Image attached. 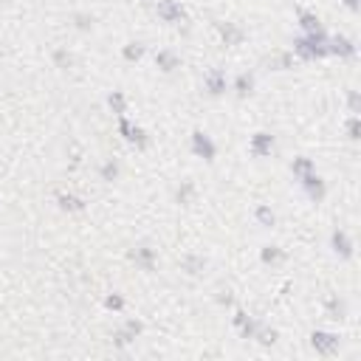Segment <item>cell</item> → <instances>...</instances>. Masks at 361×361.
Here are the masks:
<instances>
[{
    "label": "cell",
    "instance_id": "obj_1",
    "mask_svg": "<svg viewBox=\"0 0 361 361\" xmlns=\"http://www.w3.org/2000/svg\"><path fill=\"white\" fill-rule=\"evenodd\" d=\"M311 344H313V350H316V353L330 355V353H336V350H339V336L325 333V330H316V333H311Z\"/></svg>",
    "mask_w": 361,
    "mask_h": 361
},
{
    "label": "cell",
    "instance_id": "obj_2",
    "mask_svg": "<svg viewBox=\"0 0 361 361\" xmlns=\"http://www.w3.org/2000/svg\"><path fill=\"white\" fill-rule=\"evenodd\" d=\"M192 150H195V156L206 158V161H212L214 153H218V147L212 144V138H209L206 133H195L192 135Z\"/></svg>",
    "mask_w": 361,
    "mask_h": 361
},
{
    "label": "cell",
    "instance_id": "obj_3",
    "mask_svg": "<svg viewBox=\"0 0 361 361\" xmlns=\"http://www.w3.org/2000/svg\"><path fill=\"white\" fill-rule=\"evenodd\" d=\"M158 17L167 23H175L184 17V9L178 6V3H172V0H161V3H158Z\"/></svg>",
    "mask_w": 361,
    "mask_h": 361
},
{
    "label": "cell",
    "instance_id": "obj_4",
    "mask_svg": "<svg viewBox=\"0 0 361 361\" xmlns=\"http://www.w3.org/2000/svg\"><path fill=\"white\" fill-rule=\"evenodd\" d=\"M302 186L308 189V195H311L313 200H322V198H325V184H322V178H319V175H311V172H308V175H302Z\"/></svg>",
    "mask_w": 361,
    "mask_h": 361
},
{
    "label": "cell",
    "instance_id": "obj_5",
    "mask_svg": "<svg viewBox=\"0 0 361 361\" xmlns=\"http://www.w3.org/2000/svg\"><path fill=\"white\" fill-rule=\"evenodd\" d=\"M271 150H274V135L257 133L254 138H251V153H254V156H268Z\"/></svg>",
    "mask_w": 361,
    "mask_h": 361
},
{
    "label": "cell",
    "instance_id": "obj_6",
    "mask_svg": "<svg viewBox=\"0 0 361 361\" xmlns=\"http://www.w3.org/2000/svg\"><path fill=\"white\" fill-rule=\"evenodd\" d=\"M234 325L240 327V333H243V339H254V333H257V322L251 316H246L243 311H237V316H234Z\"/></svg>",
    "mask_w": 361,
    "mask_h": 361
},
{
    "label": "cell",
    "instance_id": "obj_7",
    "mask_svg": "<svg viewBox=\"0 0 361 361\" xmlns=\"http://www.w3.org/2000/svg\"><path fill=\"white\" fill-rule=\"evenodd\" d=\"M206 91L212 93V96H220V93L226 91V77L220 71H212L209 77H206Z\"/></svg>",
    "mask_w": 361,
    "mask_h": 361
},
{
    "label": "cell",
    "instance_id": "obj_8",
    "mask_svg": "<svg viewBox=\"0 0 361 361\" xmlns=\"http://www.w3.org/2000/svg\"><path fill=\"white\" fill-rule=\"evenodd\" d=\"M333 248H336V254H341V257H350V254H353V243H350V237H347L344 232H336V234H333Z\"/></svg>",
    "mask_w": 361,
    "mask_h": 361
},
{
    "label": "cell",
    "instance_id": "obj_9",
    "mask_svg": "<svg viewBox=\"0 0 361 361\" xmlns=\"http://www.w3.org/2000/svg\"><path fill=\"white\" fill-rule=\"evenodd\" d=\"M130 257H133L138 265H144V268H153V262H156V254H153V248H147V246H141V248H135V251H130Z\"/></svg>",
    "mask_w": 361,
    "mask_h": 361
},
{
    "label": "cell",
    "instance_id": "obj_10",
    "mask_svg": "<svg viewBox=\"0 0 361 361\" xmlns=\"http://www.w3.org/2000/svg\"><path fill=\"white\" fill-rule=\"evenodd\" d=\"M156 65L161 68V71L170 74V71H175V68H178V57H175V54H170V51H161V54L156 57Z\"/></svg>",
    "mask_w": 361,
    "mask_h": 361
},
{
    "label": "cell",
    "instance_id": "obj_11",
    "mask_svg": "<svg viewBox=\"0 0 361 361\" xmlns=\"http://www.w3.org/2000/svg\"><path fill=\"white\" fill-rule=\"evenodd\" d=\"M327 51H333V54H344V57H350V54H353V43H350V40H344V37H336V40H333L330 45H327Z\"/></svg>",
    "mask_w": 361,
    "mask_h": 361
},
{
    "label": "cell",
    "instance_id": "obj_12",
    "mask_svg": "<svg viewBox=\"0 0 361 361\" xmlns=\"http://www.w3.org/2000/svg\"><path fill=\"white\" fill-rule=\"evenodd\" d=\"M57 200H59V206H62L65 212H79V209H82V200H79L77 195H65V192H59Z\"/></svg>",
    "mask_w": 361,
    "mask_h": 361
},
{
    "label": "cell",
    "instance_id": "obj_13",
    "mask_svg": "<svg viewBox=\"0 0 361 361\" xmlns=\"http://www.w3.org/2000/svg\"><path fill=\"white\" fill-rule=\"evenodd\" d=\"M220 34H223V40H226V45H237L243 40V31L240 29H234V26H223V23H220Z\"/></svg>",
    "mask_w": 361,
    "mask_h": 361
},
{
    "label": "cell",
    "instance_id": "obj_14",
    "mask_svg": "<svg viewBox=\"0 0 361 361\" xmlns=\"http://www.w3.org/2000/svg\"><path fill=\"white\" fill-rule=\"evenodd\" d=\"M299 26H302L308 34H313V31H319V17L311 15V12H302V15H299Z\"/></svg>",
    "mask_w": 361,
    "mask_h": 361
},
{
    "label": "cell",
    "instance_id": "obj_15",
    "mask_svg": "<svg viewBox=\"0 0 361 361\" xmlns=\"http://www.w3.org/2000/svg\"><path fill=\"white\" fill-rule=\"evenodd\" d=\"M234 88H237V93H240V96H248V93H251V88H254V79L248 77V74H240V77H237V82H234Z\"/></svg>",
    "mask_w": 361,
    "mask_h": 361
},
{
    "label": "cell",
    "instance_id": "obj_16",
    "mask_svg": "<svg viewBox=\"0 0 361 361\" xmlns=\"http://www.w3.org/2000/svg\"><path fill=\"white\" fill-rule=\"evenodd\" d=\"M254 339H260V344H274V341H276V330H268V327H257Z\"/></svg>",
    "mask_w": 361,
    "mask_h": 361
},
{
    "label": "cell",
    "instance_id": "obj_17",
    "mask_svg": "<svg viewBox=\"0 0 361 361\" xmlns=\"http://www.w3.org/2000/svg\"><path fill=\"white\" fill-rule=\"evenodd\" d=\"M141 54H144L141 43H130L127 48H124V59H130V62H133V59H141Z\"/></svg>",
    "mask_w": 361,
    "mask_h": 361
},
{
    "label": "cell",
    "instance_id": "obj_18",
    "mask_svg": "<svg viewBox=\"0 0 361 361\" xmlns=\"http://www.w3.org/2000/svg\"><path fill=\"white\" fill-rule=\"evenodd\" d=\"M291 170L297 172V175H308V172L313 170V164L308 161V158H297V161L291 164Z\"/></svg>",
    "mask_w": 361,
    "mask_h": 361
},
{
    "label": "cell",
    "instance_id": "obj_19",
    "mask_svg": "<svg viewBox=\"0 0 361 361\" xmlns=\"http://www.w3.org/2000/svg\"><path fill=\"white\" fill-rule=\"evenodd\" d=\"M257 220H260L262 226H274V212H271L268 206H260L257 209Z\"/></svg>",
    "mask_w": 361,
    "mask_h": 361
},
{
    "label": "cell",
    "instance_id": "obj_20",
    "mask_svg": "<svg viewBox=\"0 0 361 361\" xmlns=\"http://www.w3.org/2000/svg\"><path fill=\"white\" fill-rule=\"evenodd\" d=\"M184 268L189 271V274H198V271L203 268V262H200L198 257H186V260H184Z\"/></svg>",
    "mask_w": 361,
    "mask_h": 361
},
{
    "label": "cell",
    "instance_id": "obj_21",
    "mask_svg": "<svg viewBox=\"0 0 361 361\" xmlns=\"http://www.w3.org/2000/svg\"><path fill=\"white\" fill-rule=\"evenodd\" d=\"M116 175H119V167H116L113 161H107L105 167H102V178H105V181H113Z\"/></svg>",
    "mask_w": 361,
    "mask_h": 361
},
{
    "label": "cell",
    "instance_id": "obj_22",
    "mask_svg": "<svg viewBox=\"0 0 361 361\" xmlns=\"http://www.w3.org/2000/svg\"><path fill=\"white\" fill-rule=\"evenodd\" d=\"M276 260H282V254H279V248L268 246L265 251H262V262H276Z\"/></svg>",
    "mask_w": 361,
    "mask_h": 361
},
{
    "label": "cell",
    "instance_id": "obj_23",
    "mask_svg": "<svg viewBox=\"0 0 361 361\" xmlns=\"http://www.w3.org/2000/svg\"><path fill=\"white\" fill-rule=\"evenodd\" d=\"M192 192H195V186H192V184H184L181 189H178V200H181V203H189Z\"/></svg>",
    "mask_w": 361,
    "mask_h": 361
},
{
    "label": "cell",
    "instance_id": "obj_24",
    "mask_svg": "<svg viewBox=\"0 0 361 361\" xmlns=\"http://www.w3.org/2000/svg\"><path fill=\"white\" fill-rule=\"evenodd\" d=\"M110 107H113L116 113H124V96H121V93H113V96H110Z\"/></svg>",
    "mask_w": 361,
    "mask_h": 361
},
{
    "label": "cell",
    "instance_id": "obj_25",
    "mask_svg": "<svg viewBox=\"0 0 361 361\" xmlns=\"http://www.w3.org/2000/svg\"><path fill=\"white\" fill-rule=\"evenodd\" d=\"M105 305L110 308V311H121V308H124V299L113 294V297H107V299H105Z\"/></svg>",
    "mask_w": 361,
    "mask_h": 361
},
{
    "label": "cell",
    "instance_id": "obj_26",
    "mask_svg": "<svg viewBox=\"0 0 361 361\" xmlns=\"http://www.w3.org/2000/svg\"><path fill=\"white\" fill-rule=\"evenodd\" d=\"M124 330H127L130 336H133V339H135V336H138V333H141V322H135V319H130L127 325H124Z\"/></svg>",
    "mask_w": 361,
    "mask_h": 361
},
{
    "label": "cell",
    "instance_id": "obj_27",
    "mask_svg": "<svg viewBox=\"0 0 361 361\" xmlns=\"http://www.w3.org/2000/svg\"><path fill=\"white\" fill-rule=\"evenodd\" d=\"M327 308H330L333 319H341V305H339V302H336V299H330V302H327Z\"/></svg>",
    "mask_w": 361,
    "mask_h": 361
},
{
    "label": "cell",
    "instance_id": "obj_28",
    "mask_svg": "<svg viewBox=\"0 0 361 361\" xmlns=\"http://www.w3.org/2000/svg\"><path fill=\"white\" fill-rule=\"evenodd\" d=\"M57 62H59V65H68V62H71V57H68L65 51H57Z\"/></svg>",
    "mask_w": 361,
    "mask_h": 361
},
{
    "label": "cell",
    "instance_id": "obj_29",
    "mask_svg": "<svg viewBox=\"0 0 361 361\" xmlns=\"http://www.w3.org/2000/svg\"><path fill=\"white\" fill-rule=\"evenodd\" d=\"M344 3H347V6H350V9H355V0H344Z\"/></svg>",
    "mask_w": 361,
    "mask_h": 361
}]
</instances>
